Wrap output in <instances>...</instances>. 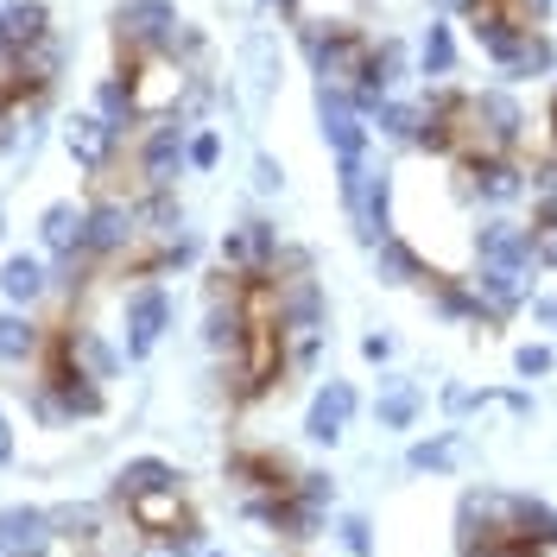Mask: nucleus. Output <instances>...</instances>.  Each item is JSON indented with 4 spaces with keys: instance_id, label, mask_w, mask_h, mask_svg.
I'll use <instances>...</instances> for the list:
<instances>
[{
    "instance_id": "nucleus-1",
    "label": "nucleus",
    "mask_w": 557,
    "mask_h": 557,
    "mask_svg": "<svg viewBox=\"0 0 557 557\" xmlns=\"http://www.w3.org/2000/svg\"><path fill=\"white\" fill-rule=\"evenodd\" d=\"M336 190H343L348 222H355V235L368 247L381 242V235H393V222H386V209H393V172L386 165H368V152L361 159H336Z\"/></svg>"
},
{
    "instance_id": "nucleus-2",
    "label": "nucleus",
    "mask_w": 557,
    "mask_h": 557,
    "mask_svg": "<svg viewBox=\"0 0 557 557\" xmlns=\"http://www.w3.org/2000/svg\"><path fill=\"white\" fill-rule=\"evenodd\" d=\"M456 190L469 203H520L532 197V172L520 165V152H456Z\"/></svg>"
},
{
    "instance_id": "nucleus-3",
    "label": "nucleus",
    "mask_w": 557,
    "mask_h": 557,
    "mask_svg": "<svg viewBox=\"0 0 557 557\" xmlns=\"http://www.w3.org/2000/svg\"><path fill=\"white\" fill-rule=\"evenodd\" d=\"M525 139V108L513 89H475L469 96V121H462V152H520Z\"/></svg>"
},
{
    "instance_id": "nucleus-4",
    "label": "nucleus",
    "mask_w": 557,
    "mask_h": 557,
    "mask_svg": "<svg viewBox=\"0 0 557 557\" xmlns=\"http://www.w3.org/2000/svg\"><path fill=\"white\" fill-rule=\"evenodd\" d=\"M298 45L311 58L317 83H336V89H355V76H361L368 51H374V38L361 26H298Z\"/></svg>"
},
{
    "instance_id": "nucleus-5",
    "label": "nucleus",
    "mask_w": 557,
    "mask_h": 557,
    "mask_svg": "<svg viewBox=\"0 0 557 557\" xmlns=\"http://www.w3.org/2000/svg\"><path fill=\"white\" fill-rule=\"evenodd\" d=\"M184 20H177L172 0H121L114 7V45L121 58H152V51H172Z\"/></svg>"
},
{
    "instance_id": "nucleus-6",
    "label": "nucleus",
    "mask_w": 557,
    "mask_h": 557,
    "mask_svg": "<svg viewBox=\"0 0 557 557\" xmlns=\"http://www.w3.org/2000/svg\"><path fill=\"white\" fill-rule=\"evenodd\" d=\"M184 172H190V127L177 114H165V121H152V134L139 139V184L146 190H172Z\"/></svg>"
},
{
    "instance_id": "nucleus-7",
    "label": "nucleus",
    "mask_w": 557,
    "mask_h": 557,
    "mask_svg": "<svg viewBox=\"0 0 557 557\" xmlns=\"http://www.w3.org/2000/svg\"><path fill=\"white\" fill-rule=\"evenodd\" d=\"M317 127H323V146H330L336 159H361V152H368V114H361L355 96L336 89V83H317Z\"/></svg>"
},
{
    "instance_id": "nucleus-8",
    "label": "nucleus",
    "mask_w": 557,
    "mask_h": 557,
    "mask_svg": "<svg viewBox=\"0 0 557 557\" xmlns=\"http://www.w3.org/2000/svg\"><path fill=\"white\" fill-rule=\"evenodd\" d=\"M278 253L285 247H278L273 222H242V228L222 235V267H228V278H273Z\"/></svg>"
},
{
    "instance_id": "nucleus-9",
    "label": "nucleus",
    "mask_w": 557,
    "mask_h": 557,
    "mask_svg": "<svg viewBox=\"0 0 557 557\" xmlns=\"http://www.w3.org/2000/svg\"><path fill=\"white\" fill-rule=\"evenodd\" d=\"M165 330H172V292L146 278L127 298V361H146L152 348L165 343Z\"/></svg>"
},
{
    "instance_id": "nucleus-10",
    "label": "nucleus",
    "mask_w": 557,
    "mask_h": 557,
    "mask_svg": "<svg viewBox=\"0 0 557 557\" xmlns=\"http://www.w3.org/2000/svg\"><path fill=\"white\" fill-rule=\"evenodd\" d=\"M399 76H406V51H399V38H381L374 51H368V64H361V76H355V108L361 114H381V102L399 89Z\"/></svg>"
},
{
    "instance_id": "nucleus-11",
    "label": "nucleus",
    "mask_w": 557,
    "mask_h": 557,
    "mask_svg": "<svg viewBox=\"0 0 557 557\" xmlns=\"http://www.w3.org/2000/svg\"><path fill=\"white\" fill-rule=\"evenodd\" d=\"M139 235V209L121 203V197H102V203H89V228H83V247L108 260V253H121V247H134Z\"/></svg>"
},
{
    "instance_id": "nucleus-12",
    "label": "nucleus",
    "mask_w": 557,
    "mask_h": 557,
    "mask_svg": "<svg viewBox=\"0 0 557 557\" xmlns=\"http://www.w3.org/2000/svg\"><path fill=\"white\" fill-rule=\"evenodd\" d=\"M58 525L45 507H7L0 513V557H51Z\"/></svg>"
},
{
    "instance_id": "nucleus-13",
    "label": "nucleus",
    "mask_w": 557,
    "mask_h": 557,
    "mask_svg": "<svg viewBox=\"0 0 557 557\" xmlns=\"http://www.w3.org/2000/svg\"><path fill=\"white\" fill-rule=\"evenodd\" d=\"M355 406H361V399H355V386L330 374V381H323V386L311 393V412H305V437H311V444H336V437L348 431V418H355Z\"/></svg>"
},
{
    "instance_id": "nucleus-14",
    "label": "nucleus",
    "mask_w": 557,
    "mask_h": 557,
    "mask_svg": "<svg viewBox=\"0 0 557 557\" xmlns=\"http://www.w3.org/2000/svg\"><path fill=\"white\" fill-rule=\"evenodd\" d=\"M424 285H431V311L444 317V323H500V311H494L482 292H475V278H444V273H431Z\"/></svg>"
},
{
    "instance_id": "nucleus-15",
    "label": "nucleus",
    "mask_w": 557,
    "mask_h": 557,
    "mask_svg": "<svg viewBox=\"0 0 557 557\" xmlns=\"http://www.w3.org/2000/svg\"><path fill=\"white\" fill-rule=\"evenodd\" d=\"M64 146H70V159H76L83 172H108V159H114V146H121V134L108 127V121L96 114V108H89V114H76V121H70Z\"/></svg>"
},
{
    "instance_id": "nucleus-16",
    "label": "nucleus",
    "mask_w": 557,
    "mask_h": 557,
    "mask_svg": "<svg viewBox=\"0 0 557 557\" xmlns=\"http://www.w3.org/2000/svg\"><path fill=\"white\" fill-rule=\"evenodd\" d=\"M51 33L45 0H0V51H26Z\"/></svg>"
},
{
    "instance_id": "nucleus-17",
    "label": "nucleus",
    "mask_w": 557,
    "mask_h": 557,
    "mask_svg": "<svg viewBox=\"0 0 557 557\" xmlns=\"http://www.w3.org/2000/svg\"><path fill=\"white\" fill-rule=\"evenodd\" d=\"M159 487H184V475H177L165 456H134L114 475V500H139V494H159Z\"/></svg>"
},
{
    "instance_id": "nucleus-18",
    "label": "nucleus",
    "mask_w": 557,
    "mask_h": 557,
    "mask_svg": "<svg viewBox=\"0 0 557 557\" xmlns=\"http://www.w3.org/2000/svg\"><path fill=\"white\" fill-rule=\"evenodd\" d=\"M374 278L381 285H424V253H418L412 242H399V235H381L374 242Z\"/></svg>"
},
{
    "instance_id": "nucleus-19",
    "label": "nucleus",
    "mask_w": 557,
    "mask_h": 557,
    "mask_svg": "<svg viewBox=\"0 0 557 557\" xmlns=\"http://www.w3.org/2000/svg\"><path fill=\"white\" fill-rule=\"evenodd\" d=\"M127 513H134L139 532H177V525H190V513H184V487L139 494V500H127Z\"/></svg>"
},
{
    "instance_id": "nucleus-20",
    "label": "nucleus",
    "mask_w": 557,
    "mask_h": 557,
    "mask_svg": "<svg viewBox=\"0 0 557 557\" xmlns=\"http://www.w3.org/2000/svg\"><path fill=\"white\" fill-rule=\"evenodd\" d=\"M228 475L235 482H247L253 494H285V456H267V450H242V456H228Z\"/></svg>"
},
{
    "instance_id": "nucleus-21",
    "label": "nucleus",
    "mask_w": 557,
    "mask_h": 557,
    "mask_svg": "<svg viewBox=\"0 0 557 557\" xmlns=\"http://www.w3.org/2000/svg\"><path fill=\"white\" fill-rule=\"evenodd\" d=\"M83 228H89V209H76V203H51L45 222H38V235H45V247H51L58 260L83 247Z\"/></svg>"
},
{
    "instance_id": "nucleus-22",
    "label": "nucleus",
    "mask_w": 557,
    "mask_h": 557,
    "mask_svg": "<svg viewBox=\"0 0 557 557\" xmlns=\"http://www.w3.org/2000/svg\"><path fill=\"white\" fill-rule=\"evenodd\" d=\"M64 343H70L76 368H83L89 381H114V374H121V348H108L96 330H64Z\"/></svg>"
},
{
    "instance_id": "nucleus-23",
    "label": "nucleus",
    "mask_w": 557,
    "mask_h": 557,
    "mask_svg": "<svg viewBox=\"0 0 557 557\" xmlns=\"http://www.w3.org/2000/svg\"><path fill=\"white\" fill-rule=\"evenodd\" d=\"M96 114H102V121H108V127H114V134H127V127H134V121H139L134 83H127L121 70H114V76H102V89H96Z\"/></svg>"
},
{
    "instance_id": "nucleus-24",
    "label": "nucleus",
    "mask_w": 557,
    "mask_h": 557,
    "mask_svg": "<svg viewBox=\"0 0 557 557\" xmlns=\"http://www.w3.org/2000/svg\"><path fill=\"white\" fill-rule=\"evenodd\" d=\"M45 285H51V273L38 267L33 253H13V260L0 267V292H7L13 305H33V298H45Z\"/></svg>"
},
{
    "instance_id": "nucleus-25",
    "label": "nucleus",
    "mask_w": 557,
    "mask_h": 557,
    "mask_svg": "<svg viewBox=\"0 0 557 557\" xmlns=\"http://www.w3.org/2000/svg\"><path fill=\"white\" fill-rule=\"evenodd\" d=\"M285 20L292 26H355L361 0H285Z\"/></svg>"
},
{
    "instance_id": "nucleus-26",
    "label": "nucleus",
    "mask_w": 557,
    "mask_h": 557,
    "mask_svg": "<svg viewBox=\"0 0 557 557\" xmlns=\"http://www.w3.org/2000/svg\"><path fill=\"white\" fill-rule=\"evenodd\" d=\"M38 348H45V336H38V323L26 311H7V317H0V361H7V368L33 361Z\"/></svg>"
},
{
    "instance_id": "nucleus-27",
    "label": "nucleus",
    "mask_w": 557,
    "mask_h": 557,
    "mask_svg": "<svg viewBox=\"0 0 557 557\" xmlns=\"http://www.w3.org/2000/svg\"><path fill=\"white\" fill-rule=\"evenodd\" d=\"M418 76H456V33L444 20H431L418 38Z\"/></svg>"
},
{
    "instance_id": "nucleus-28",
    "label": "nucleus",
    "mask_w": 557,
    "mask_h": 557,
    "mask_svg": "<svg viewBox=\"0 0 557 557\" xmlns=\"http://www.w3.org/2000/svg\"><path fill=\"white\" fill-rule=\"evenodd\" d=\"M552 70H557L552 38H545L539 26H532V33H525V45H520V58H513V64L500 70V76H507V83H525V76H552Z\"/></svg>"
},
{
    "instance_id": "nucleus-29",
    "label": "nucleus",
    "mask_w": 557,
    "mask_h": 557,
    "mask_svg": "<svg viewBox=\"0 0 557 557\" xmlns=\"http://www.w3.org/2000/svg\"><path fill=\"white\" fill-rule=\"evenodd\" d=\"M418 406H424V393H418L412 381H393L381 393V406H374V418H381V431H406L418 418Z\"/></svg>"
},
{
    "instance_id": "nucleus-30",
    "label": "nucleus",
    "mask_w": 557,
    "mask_h": 557,
    "mask_svg": "<svg viewBox=\"0 0 557 557\" xmlns=\"http://www.w3.org/2000/svg\"><path fill=\"white\" fill-rule=\"evenodd\" d=\"M381 134L399 139V146H418V127H424V102H399V96H386L381 102Z\"/></svg>"
},
{
    "instance_id": "nucleus-31",
    "label": "nucleus",
    "mask_w": 557,
    "mask_h": 557,
    "mask_svg": "<svg viewBox=\"0 0 557 557\" xmlns=\"http://www.w3.org/2000/svg\"><path fill=\"white\" fill-rule=\"evenodd\" d=\"M406 469H412V475H450L456 469V431H437L431 444H412V450H406Z\"/></svg>"
},
{
    "instance_id": "nucleus-32",
    "label": "nucleus",
    "mask_w": 557,
    "mask_h": 557,
    "mask_svg": "<svg viewBox=\"0 0 557 557\" xmlns=\"http://www.w3.org/2000/svg\"><path fill=\"white\" fill-rule=\"evenodd\" d=\"M139 557H203L197 525H177V532H146V552Z\"/></svg>"
},
{
    "instance_id": "nucleus-33",
    "label": "nucleus",
    "mask_w": 557,
    "mask_h": 557,
    "mask_svg": "<svg viewBox=\"0 0 557 557\" xmlns=\"http://www.w3.org/2000/svg\"><path fill=\"white\" fill-rule=\"evenodd\" d=\"M51 525H58V539H96V525H102V513L96 507H51Z\"/></svg>"
},
{
    "instance_id": "nucleus-34",
    "label": "nucleus",
    "mask_w": 557,
    "mask_h": 557,
    "mask_svg": "<svg viewBox=\"0 0 557 557\" xmlns=\"http://www.w3.org/2000/svg\"><path fill=\"white\" fill-rule=\"evenodd\" d=\"M336 539H343L348 557H374V525L361 520V513H343L336 520Z\"/></svg>"
},
{
    "instance_id": "nucleus-35",
    "label": "nucleus",
    "mask_w": 557,
    "mask_h": 557,
    "mask_svg": "<svg viewBox=\"0 0 557 557\" xmlns=\"http://www.w3.org/2000/svg\"><path fill=\"white\" fill-rule=\"evenodd\" d=\"M513 368H520V381H539V374H552V368H557V348L520 343V348H513Z\"/></svg>"
},
{
    "instance_id": "nucleus-36",
    "label": "nucleus",
    "mask_w": 557,
    "mask_h": 557,
    "mask_svg": "<svg viewBox=\"0 0 557 557\" xmlns=\"http://www.w3.org/2000/svg\"><path fill=\"white\" fill-rule=\"evenodd\" d=\"M532 203H539V215H557V152L545 165H532Z\"/></svg>"
},
{
    "instance_id": "nucleus-37",
    "label": "nucleus",
    "mask_w": 557,
    "mask_h": 557,
    "mask_svg": "<svg viewBox=\"0 0 557 557\" xmlns=\"http://www.w3.org/2000/svg\"><path fill=\"white\" fill-rule=\"evenodd\" d=\"M532 260L557 273V215H532Z\"/></svg>"
},
{
    "instance_id": "nucleus-38",
    "label": "nucleus",
    "mask_w": 557,
    "mask_h": 557,
    "mask_svg": "<svg viewBox=\"0 0 557 557\" xmlns=\"http://www.w3.org/2000/svg\"><path fill=\"white\" fill-rule=\"evenodd\" d=\"M215 159H222V139L209 134H190V172H215Z\"/></svg>"
},
{
    "instance_id": "nucleus-39",
    "label": "nucleus",
    "mask_w": 557,
    "mask_h": 557,
    "mask_svg": "<svg viewBox=\"0 0 557 557\" xmlns=\"http://www.w3.org/2000/svg\"><path fill=\"white\" fill-rule=\"evenodd\" d=\"M552 7H557V0H507V13H520L525 26H545V20H552Z\"/></svg>"
},
{
    "instance_id": "nucleus-40",
    "label": "nucleus",
    "mask_w": 557,
    "mask_h": 557,
    "mask_svg": "<svg viewBox=\"0 0 557 557\" xmlns=\"http://www.w3.org/2000/svg\"><path fill=\"white\" fill-rule=\"evenodd\" d=\"M361 355H368V361H374V368H381V361H393V336H361Z\"/></svg>"
},
{
    "instance_id": "nucleus-41",
    "label": "nucleus",
    "mask_w": 557,
    "mask_h": 557,
    "mask_svg": "<svg viewBox=\"0 0 557 557\" xmlns=\"http://www.w3.org/2000/svg\"><path fill=\"white\" fill-rule=\"evenodd\" d=\"M253 184H260V190H278L285 177H278V165H273V159H253Z\"/></svg>"
},
{
    "instance_id": "nucleus-42",
    "label": "nucleus",
    "mask_w": 557,
    "mask_h": 557,
    "mask_svg": "<svg viewBox=\"0 0 557 557\" xmlns=\"http://www.w3.org/2000/svg\"><path fill=\"white\" fill-rule=\"evenodd\" d=\"M462 557H520V552H507V545H462Z\"/></svg>"
},
{
    "instance_id": "nucleus-43",
    "label": "nucleus",
    "mask_w": 557,
    "mask_h": 557,
    "mask_svg": "<svg viewBox=\"0 0 557 557\" xmlns=\"http://www.w3.org/2000/svg\"><path fill=\"white\" fill-rule=\"evenodd\" d=\"M532 317H539V323H557V298H539V305H532Z\"/></svg>"
},
{
    "instance_id": "nucleus-44",
    "label": "nucleus",
    "mask_w": 557,
    "mask_h": 557,
    "mask_svg": "<svg viewBox=\"0 0 557 557\" xmlns=\"http://www.w3.org/2000/svg\"><path fill=\"white\" fill-rule=\"evenodd\" d=\"M13 456V431H7V418H0V462Z\"/></svg>"
},
{
    "instance_id": "nucleus-45",
    "label": "nucleus",
    "mask_w": 557,
    "mask_h": 557,
    "mask_svg": "<svg viewBox=\"0 0 557 557\" xmlns=\"http://www.w3.org/2000/svg\"><path fill=\"white\" fill-rule=\"evenodd\" d=\"M552 146H557V102H552Z\"/></svg>"
},
{
    "instance_id": "nucleus-46",
    "label": "nucleus",
    "mask_w": 557,
    "mask_h": 557,
    "mask_svg": "<svg viewBox=\"0 0 557 557\" xmlns=\"http://www.w3.org/2000/svg\"><path fill=\"white\" fill-rule=\"evenodd\" d=\"M431 7H462V0H431Z\"/></svg>"
},
{
    "instance_id": "nucleus-47",
    "label": "nucleus",
    "mask_w": 557,
    "mask_h": 557,
    "mask_svg": "<svg viewBox=\"0 0 557 557\" xmlns=\"http://www.w3.org/2000/svg\"><path fill=\"white\" fill-rule=\"evenodd\" d=\"M203 557H228V552H203Z\"/></svg>"
}]
</instances>
